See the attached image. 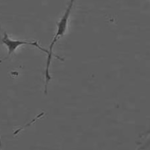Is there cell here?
Returning a JSON list of instances; mask_svg holds the SVG:
<instances>
[{
  "label": "cell",
  "mask_w": 150,
  "mask_h": 150,
  "mask_svg": "<svg viewBox=\"0 0 150 150\" xmlns=\"http://www.w3.org/2000/svg\"><path fill=\"white\" fill-rule=\"evenodd\" d=\"M2 42L7 46L8 50V55H10L13 53L17 48L22 45H29L34 46L40 50L42 51L45 53L47 55L49 54V51L40 45L37 41L33 42H29L26 41L21 40H14L10 39L8 35L4 33Z\"/></svg>",
  "instance_id": "obj_1"
}]
</instances>
